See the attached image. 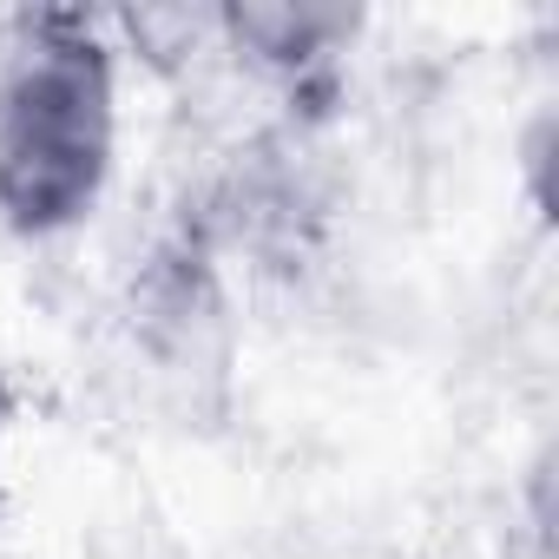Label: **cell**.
<instances>
[{"instance_id":"1","label":"cell","mask_w":559,"mask_h":559,"mask_svg":"<svg viewBox=\"0 0 559 559\" xmlns=\"http://www.w3.org/2000/svg\"><path fill=\"white\" fill-rule=\"evenodd\" d=\"M119 47L106 14L34 8L0 40V224L21 243L80 230L119 165Z\"/></svg>"},{"instance_id":"2","label":"cell","mask_w":559,"mask_h":559,"mask_svg":"<svg viewBox=\"0 0 559 559\" xmlns=\"http://www.w3.org/2000/svg\"><path fill=\"white\" fill-rule=\"evenodd\" d=\"M362 27L369 14L317 8V0H224V8H211V47L304 112L336 93V73Z\"/></svg>"},{"instance_id":"3","label":"cell","mask_w":559,"mask_h":559,"mask_svg":"<svg viewBox=\"0 0 559 559\" xmlns=\"http://www.w3.org/2000/svg\"><path fill=\"white\" fill-rule=\"evenodd\" d=\"M520 165H526V198H533V211L546 217V165H552V112H539V119H533V132H526V145H520Z\"/></svg>"},{"instance_id":"4","label":"cell","mask_w":559,"mask_h":559,"mask_svg":"<svg viewBox=\"0 0 559 559\" xmlns=\"http://www.w3.org/2000/svg\"><path fill=\"white\" fill-rule=\"evenodd\" d=\"M8 415H14V395H8V389H0V428H8Z\"/></svg>"}]
</instances>
